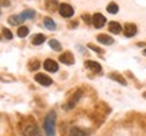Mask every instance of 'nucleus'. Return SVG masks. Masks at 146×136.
<instances>
[{
  "instance_id": "4468645a",
  "label": "nucleus",
  "mask_w": 146,
  "mask_h": 136,
  "mask_svg": "<svg viewBox=\"0 0 146 136\" xmlns=\"http://www.w3.org/2000/svg\"><path fill=\"white\" fill-rule=\"evenodd\" d=\"M45 41H46V37L43 36V34H35L31 40L33 45H41V44H43Z\"/></svg>"
},
{
  "instance_id": "a878e982",
  "label": "nucleus",
  "mask_w": 146,
  "mask_h": 136,
  "mask_svg": "<svg viewBox=\"0 0 146 136\" xmlns=\"http://www.w3.org/2000/svg\"><path fill=\"white\" fill-rule=\"evenodd\" d=\"M0 5L8 7V5H10V0H0Z\"/></svg>"
},
{
  "instance_id": "f03ea898",
  "label": "nucleus",
  "mask_w": 146,
  "mask_h": 136,
  "mask_svg": "<svg viewBox=\"0 0 146 136\" xmlns=\"http://www.w3.org/2000/svg\"><path fill=\"white\" fill-rule=\"evenodd\" d=\"M58 12H60L61 16H64V18H72L73 14H74V10H73L72 5L66 4V3H62V4L58 5Z\"/></svg>"
},
{
  "instance_id": "20e7f679",
  "label": "nucleus",
  "mask_w": 146,
  "mask_h": 136,
  "mask_svg": "<svg viewBox=\"0 0 146 136\" xmlns=\"http://www.w3.org/2000/svg\"><path fill=\"white\" fill-rule=\"evenodd\" d=\"M35 80L38 82L39 84H42V86H50V84L53 83V80L50 76H47L46 73H36L35 75Z\"/></svg>"
},
{
  "instance_id": "bb28decb",
  "label": "nucleus",
  "mask_w": 146,
  "mask_h": 136,
  "mask_svg": "<svg viewBox=\"0 0 146 136\" xmlns=\"http://www.w3.org/2000/svg\"><path fill=\"white\" fill-rule=\"evenodd\" d=\"M83 18H84V21L87 22V23H91V22H92V21H91V19H92V18H89L88 15H84Z\"/></svg>"
},
{
  "instance_id": "5701e85b",
  "label": "nucleus",
  "mask_w": 146,
  "mask_h": 136,
  "mask_svg": "<svg viewBox=\"0 0 146 136\" xmlns=\"http://www.w3.org/2000/svg\"><path fill=\"white\" fill-rule=\"evenodd\" d=\"M39 65H41V64H39L38 60H33L31 63L29 64V69H30V71H35V69L39 68Z\"/></svg>"
},
{
  "instance_id": "c85d7f7f",
  "label": "nucleus",
  "mask_w": 146,
  "mask_h": 136,
  "mask_svg": "<svg viewBox=\"0 0 146 136\" xmlns=\"http://www.w3.org/2000/svg\"><path fill=\"white\" fill-rule=\"evenodd\" d=\"M143 97H145V98H146V93H145V94H143Z\"/></svg>"
},
{
  "instance_id": "cd10ccee",
  "label": "nucleus",
  "mask_w": 146,
  "mask_h": 136,
  "mask_svg": "<svg viewBox=\"0 0 146 136\" xmlns=\"http://www.w3.org/2000/svg\"><path fill=\"white\" fill-rule=\"evenodd\" d=\"M143 55H146V49H145V50H143Z\"/></svg>"
},
{
  "instance_id": "1a4fd4ad",
  "label": "nucleus",
  "mask_w": 146,
  "mask_h": 136,
  "mask_svg": "<svg viewBox=\"0 0 146 136\" xmlns=\"http://www.w3.org/2000/svg\"><path fill=\"white\" fill-rule=\"evenodd\" d=\"M89 131L87 129H83V128H80V127H73L72 129H70V136H89Z\"/></svg>"
},
{
  "instance_id": "39448f33",
  "label": "nucleus",
  "mask_w": 146,
  "mask_h": 136,
  "mask_svg": "<svg viewBox=\"0 0 146 136\" xmlns=\"http://www.w3.org/2000/svg\"><path fill=\"white\" fill-rule=\"evenodd\" d=\"M137 33H138L137 25H134V23H126V25H125V36L127 37V38L134 37Z\"/></svg>"
},
{
  "instance_id": "a211bd4d",
  "label": "nucleus",
  "mask_w": 146,
  "mask_h": 136,
  "mask_svg": "<svg viewBox=\"0 0 146 136\" xmlns=\"http://www.w3.org/2000/svg\"><path fill=\"white\" fill-rule=\"evenodd\" d=\"M107 11H108L110 14H118V11H119V5L112 1V3H110V4L107 5Z\"/></svg>"
},
{
  "instance_id": "9d476101",
  "label": "nucleus",
  "mask_w": 146,
  "mask_h": 136,
  "mask_svg": "<svg viewBox=\"0 0 146 136\" xmlns=\"http://www.w3.org/2000/svg\"><path fill=\"white\" fill-rule=\"evenodd\" d=\"M96 40H98L100 44H103V45H112V44H114V38L107 36V34H99V36L96 37Z\"/></svg>"
},
{
  "instance_id": "aec40b11",
  "label": "nucleus",
  "mask_w": 146,
  "mask_h": 136,
  "mask_svg": "<svg viewBox=\"0 0 146 136\" xmlns=\"http://www.w3.org/2000/svg\"><path fill=\"white\" fill-rule=\"evenodd\" d=\"M49 45H50V48H52V49L57 50V52H60V50L62 49L61 44H60V42H58L57 40H50V41H49Z\"/></svg>"
},
{
  "instance_id": "dca6fc26",
  "label": "nucleus",
  "mask_w": 146,
  "mask_h": 136,
  "mask_svg": "<svg viewBox=\"0 0 146 136\" xmlns=\"http://www.w3.org/2000/svg\"><path fill=\"white\" fill-rule=\"evenodd\" d=\"M58 3H57V0H47L46 1V8L49 11H56L58 8Z\"/></svg>"
},
{
  "instance_id": "f257e3e1",
  "label": "nucleus",
  "mask_w": 146,
  "mask_h": 136,
  "mask_svg": "<svg viewBox=\"0 0 146 136\" xmlns=\"http://www.w3.org/2000/svg\"><path fill=\"white\" fill-rule=\"evenodd\" d=\"M56 120H57V114L54 110H50L46 114L45 123H43V129L46 136H56Z\"/></svg>"
},
{
  "instance_id": "7ed1b4c3",
  "label": "nucleus",
  "mask_w": 146,
  "mask_h": 136,
  "mask_svg": "<svg viewBox=\"0 0 146 136\" xmlns=\"http://www.w3.org/2000/svg\"><path fill=\"white\" fill-rule=\"evenodd\" d=\"M106 22H107L106 16L102 15V14H99V12H96V14L92 16V23H94V26L98 27V29H100V27L104 26Z\"/></svg>"
},
{
  "instance_id": "412c9836",
  "label": "nucleus",
  "mask_w": 146,
  "mask_h": 136,
  "mask_svg": "<svg viewBox=\"0 0 146 136\" xmlns=\"http://www.w3.org/2000/svg\"><path fill=\"white\" fill-rule=\"evenodd\" d=\"M110 78L112 79V80H116V82H119L120 84H123V86H126V79L122 78L120 75H118V73H111L110 75Z\"/></svg>"
},
{
  "instance_id": "b1692460",
  "label": "nucleus",
  "mask_w": 146,
  "mask_h": 136,
  "mask_svg": "<svg viewBox=\"0 0 146 136\" xmlns=\"http://www.w3.org/2000/svg\"><path fill=\"white\" fill-rule=\"evenodd\" d=\"M3 36H4V38H7V40H11V38L14 37L12 36V33H11L7 27H3Z\"/></svg>"
},
{
  "instance_id": "ddd939ff",
  "label": "nucleus",
  "mask_w": 146,
  "mask_h": 136,
  "mask_svg": "<svg viewBox=\"0 0 146 136\" xmlns=\"http://www.w3.org/2000/svg\"><path fill=\"white\" fill-rule=\"evenodd\" d=\"M43 25H45V27H46L47 30H56V27H57V25H56V22L53 21L52 18H45L43 19Z\"/></svg>"
},
{
  "instance_id": "393cba45",
  "label": "nucleus",
  "mask_w": 146,
  "mask_h": 136,
  "mask_svg": "<svg viewBox=\"0 0 146 136\" xmlns=\"http://www.w3.org/2000/svg\"><path fill=\"white\" fill-rule=\"evenodd\" d=\"M88 48L91 49V50H95L96 53H99V55H102V53H103V50H102V49H100L99 46L94 45V44H88Z\"/></svg>"
},
{
  "instance_id": "423d86ee",
  "label": "nucleus",
  "mask_w": 146,
  "mask_h": 136,
  "mask_svg": "<svg viewBox=\"0 0 146 136\" xmlns=\"http://www.w3.org/2000/svg\"><path fill=\"white\" fill-rule=\"evenodd\" d=\"M43 67H45V69H46V71H49V72H57V71H58V63H57V61H54V60H52V59H47V60H45Z\"/></svg>"
},
{
  "instance_id": "f3484780",
  "label": "nucleus",
  "mask_w": 146,
  "mask_h": 136,
  "mask_svg": "<svg viewBox=\"0 0 146 136\" xmlns=\"http://www.w3.org/2000/svg\"><path fill=\"white\" fill-rule=\"evenodd\" d=\"M25 136H41V133L38 132L36 127H30L29 129H26V132H25Z\"/></svg>"
},
{
  "instance_id": "6e6552de",
  "label": "nucleus",
  "mask_w": 146,
  "mask_h": 136,
  "mask_svg": "<svg viewBox=\"0 0 146 136\" xmlns=\"http://www.w3.org/2000/svg\"><path fill=\"white\" fill-rule=\"evenodd\" d=\"M85 67L89 68L91 71H94V72L96 73H99L102 72V65H100L98 61H92V60H87L85 61Z\"/></svg>"
},
{
  "instance_id": "2eb2a0df",
  "label": "nucleus",
  "mask_w": 146,
  "mask_h": 136,
  "mask_svg": "<svg viewBox=\"0 0 146 136\" xmlns=\"http://www.w3.org/2000/svg\"><path fill=\"white\" fill-rule=\"evenodd\" d=\"M35 11L34 10H25L21 14V16L25 19V21H27V19H33V18H35Z\"/></svg>"
},
{
  "instance_id": "0eeeda50",
  "label": "nucleus",
  "mask_w": 146,
  "mask_h": 136,
  "mask_svg": "<svg viewBox=\"0 0 146 136\" xmlns=\"http://www.w3.org/2000/svg\"><path fill=\"white\" fill-rule=\"evenodd\" d=\"M60 61L65 65H72L74 63V57H73V55L70 52H65L62 55H60Z\"/></svg>"
},
{
  "instance_id": "9b49d317",
  "label": "nucleus",
  "mask_w": 146,
  "mask_h": 136,
  "mask_svg": "<svg viewBox=\"0 0 146 136\" xmlns=\"http://www.w3.org/2000/svg\"><path fill=\"white\" fill-rule=\"evenodd\" d=\"M108 30L112 33V34H119V33H122V26H120L118 22H110Z\"/></svg>"
},
{
  "instance_id": "6ab92c4d",
  "label": "nucleus",
  "mask_w": 146,
  "mask_h": 136,
  "mask_svg": "<svg viewBox=\"0 0 146 136\" xmlns=\"http://www.w3.org/2000/svg\"><path fill=\"white\" fill-rule=\"evenodd\" d=\"M29 33H30V30H29V27H26V26H21L19 29H18V37H21V38L27 37L29 36Z\"/></svg>"
},
{
  "instance_id": "4be33fe9",
  "label": "nucleus",
  "mask_w": 146,
  "mask_h": 136,
  "mask_svg": "<svg viewBox=\"0 0 146 136\" xmlns=\"http://www.w3.org/2000/svg\"><path fill=\"white\" fill-rule=\"evenodd\" d=\"M80 97H81V90H78L77 93L74 94V97H73V101H70V104L68 105V108H69V109H70V108H73V105H74L78 100H80Z\"/></svg>"
},
{
  "instance_id": "c756f323",
  "label": "nucleus",
  "mask_w": 146,
  "mask_h": 136,
  "mask_svg": "<svg viewBox=\"0 0 146 136\" xmlns=\"http://www.w3.org/2000/svg\"><path fill=\"white\" fill-rule=\"evenodd\" d=\"M0 40H1V37H0Z\"/></svg>"
},
{
  "instance_id": "f8f14e48",
  "label": "nucleus",
  "mask_w": 146,
  "mask_h": 136,
  "mask_svg": "<svg viewBox=\"0 0 146 136\" xmlns=\"http://www.w3.org/2000/svg\"><path fill=\"white\" fill-rule=\"evenodd\" d=\"M23 22H25V19L21 16V14H19V15H11L10 18H8V23L12 25V26H18V25H21Z\"/></svg>"
}]
</instances>
